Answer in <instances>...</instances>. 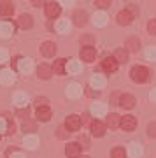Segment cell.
Listing matches in <instances>:
<instances>
[{
    "label": "cell",
    "mask_w": 156,
    "mask_h": 158,
    "mask_svg": "<svg viewBox=\"0 0 156 158\" xmlns=\"http://www.w3.org/2000/svg\"><path fill=\"white\" fill-rule=\"evenodd\" d=\"M130 76H132V79L135 83H146L149 79V70L146 67H142V65H137V67H133L130 70Z\"/></svg>",
    "instance_id": "1"
},
{
    "label": "cell",
    "mask_w": 156,
    "mask_h": 158,
    "mask_svg": "<svg viewBox=\"0 0 156 158\" xmlns=\"http://www.w3.org/2000/svg\"><path fill=\"white\" fill-rule=\"evenodd\" d=\"M81 125H83L81 116H76V114H70L67 118V121H65V127H67L68 132H77V130L81 128Z\"/></svg>",
    "instance_id": "2"
},
{
    "label": "cell",
    "mask_w": 156,
    "mask_h": 158,
    "mask_svg": "<svg viewBox=\"0 0 156 158\" xmlns=\"http://www.w3.org/2000/svg\"><path fill=\"white\" fill-rule=\"evenodd\" d=\"M117 65H119V62H117L114 56H107V58H104V62H102V70H105L107 74L116 72Z\"/></svg>",
    "instance_id": "3"
},
{
    "label": "cell",
    "mask_w": 156,
    "mask_h": 158,
    "mask_svg": "<svg viewBox=\"0 0 156 158\" xmlns=\"http://www.w3.org/2000/svg\"><path fill=\"white\" fill-rule=\"evenodd\" d=\"M44 7H46V16H47V18L55 19V18L60 16V12H61L60 4H56V2H47Z\"/></svg>",
    "instance_id": "4"
},
{
    "label": "cell",
    "mask_w": 156,
    "mask_h": 158,
    "mask_svg": "<svg viewBox=\"0 0 156 158\" xmlns=\"http://www.w3.org/2000/svg\"><path fill=\"white\" fill-rule=\"evenodd\" d=\"M12 102H14L16 107H28L30 97H28L27 93H23V91H18V93H14V97H12Z\"/></svg>",
    "instance_id": "5"
},
{
    "label": "cell",
    "mask_w": 156,
    "mask_h": 158,
    "mask_svg": "<svg viewBox=\"0 0 156 158\" xmlns=\"http://www.w3.org/2000/svg\"><path fill=\"white\" fill-rule=\"evenodd\" d=\"M96 56V51L93 46H83V49H81V58H83V62H93Z\"/></svg>",
    "instance_id": "6"
},
{
    "label": "cell",
    "mask_w": 156,
    "mask_h": 158,
    "mask_svg": "<svg viewBox=\"0 0 156 158\" xmlns=\"http://www.w3.org/2000/svg\"><path fill=\"white\" fill-rule=\"evenodd\" d=\"M135 14L130 9H125V11H121L119 14H117V23L119 25H130V23L133 21Z\"/></svg>",
    "instance_id": "7"
},
{
    "label": "cell",
    "mask_w": 156,
    "mask_h": 158,
    "mask_svg": "<svg viewBox=\"0 0 156 158\" xmlns=\"http://www.w3.org/2000/svg\"><path fill=\"white\" fill-rule=\"evenodd\" d=\"M40 53H42L46 58L55 56V55H56V44H55V42H49V40H46L44 44L40 46Z\"/></svg>",
    "instance_id": "8"
},
{
    "label": "cell",
    "mask_w": 156,
    "mask_h": 158,
    "mask_svg": "<svg viewBox=\"0 0 156 158\" xmlns=\"http://www.w3.org/2000/svg\"><path fill=\"white\" fill-rule=\"evenodd\" d=\"M65 155L68 158H79V155H81V144L79 142H70L65 148Z\"/></svg>",
    "instance_id": "9"
},
{
    "label": "cell",
    "mask_w": 156,
    "mask_h": 158,
    "mask_svg": "<svg viewBox=\"0 0 156 158\" xmlns=\"http://www.w3.org/2000/svg\"><path fill=\"white\" fill-rule=\"evenodd\" d=\"M89 128H91V134H93L95 137H102L104 134H105V125L102 123V121H98V119L91 121Z\"/></svg>",
    "instance_id": "10"
},
{
    "label": "cell",
    "mask_w": 156,
    "mask_h": 158,
    "mask_svg": "<svg viewBox=\"0 0 156 158\" xmlns=\"http://www.w3.org/2000/svg\"><path fill=\"white\" fill-rule=\"evenodd\" d=\"M123 130H126V132H132V130H135V127H137V119L133 118V116H125V118H121V125H119Z\"/></svg>",
    "instance_id": "11"
},
{
    "label": "cell",
    "mask_w": 156,
    "mask_h": 158,
    "mask_svg": "<svg viewBox=\"0 0 156 158\" xmlns=\"http://www.w3.org/2000/svg\"><path fill=\"white\" fill-rule=\"evenodd\" d=\"M12 12H14V6H12V2L9 0H2L0 2V16H12Z\"/></svg>",
    "instance_id": "12"
},
{
    "label": "cell",
    "mask_w": 156,
    "mask_h": 158,
    "mask_svg": "<svg viewBox=\"0 0 156 158\" xmlns=\"http://www.w3.org/2000/svg\"><path fill=\"white\" fill-rule=\"evenodd\" d=\"M14 81H16V76H14L12 70H2V72H0V83H2L4 86L12 85Z\"/></svg>",
    "instance_id": "13"
},
{
    "label": "cell",
    "mask_w": 156,
    "mask_h": 158,
    "mask_svg": "<svg viewBox=\"0 0 156 158\" xmlns=\"http://www.w3.org/2000/svg\"><path fill=\"white\" fill-rule=\"evenodd\" d=\"M83 95V88L77 85V83H72V85L67 86V97L68 98H79Z\"/></svg>",
    "instance_id": "14"
},
{
    "label": "cell",
    "mask_w": 156,
    "mask_h": 158,
    "mask_svg": "<svg viewBox=\"0 0 156 158\" xmlns=\"http://www.w3.org/2000/svg\"><path fill=\"white\" fill-rule=\"evenodd\" d=\"M91 114L95 116V118H102V116H105L107 114V106L105 104H102V102H96L91 106Z\"/></svg>",
    "instance_id": "15"
},
{
    "label": "cell",
    "mask_w": 156,
    "mask_h": 158,
    "mask_svg": "<svg viewBox=\"0 0 156 158\" xmlns=\"http://www.w3.org/2000/svg\"><path fill=\"white\" fill-rule=\"evenodd\" d=\"M35 114H37V118H39L40 121H49L51 119V109L47 107V106H39L37 111H35Z\"/></svg>",
    "instance_id": "16"
},
{
    "label": "cell",
    "mask_w": 156,
    "mask_h": 158,
    "mask_svg": "<svg viewBox=\"0 0 156 158\" xmlns=\"http://www.w3.org/2000/svg\"><path fill=\"white\" fill-rule=\"evenodd\" d=\"M55 28H56V32H58V34L65 35V34H68V32H70L72 25H70V21H68V19H60V21L55 25Z\"/></svg>",
    "instance_id": "17"
},
{
    "label": "cell",
    "mask_w": 156,
    "mask_h": 158,
    "mask_svg": "<svg viewBox=\"0 0 156 158\" xmlns=\"http://www.w3.org/2000/svg\"><path fill=\"white\" fill-rule=\"evenodd\" d=\"M32 25H34V19H32V16L30 14H21L19 16V19H18V27L23 30L27 28H32Z\"/></svg>",
    "instance_id": "18"
},
{
    "label": "cell",
    "mask_w": 156,
    "mask_h": 158,
    "mask_svg": "<svg viewBox=\"0 0 156 158\" xmlns=\"http://www.w3.org/2000/svg\"><path fill=\"white\" fill-rule=\"evenodd\" d=\"M119 106L121 107H125V109H133V106H135V97L133 95H121V98H119Z\"/></svg>",
    "instance_id": "19"
},
{
    "label": "cell",
    "mask_w": 156,
    "mask_h": 158,
    "mask_svg": "<svg viewBox=\"0 0 156 158\" xmlns=\"http://www.w3.org/2000/svg\"><path fill=\"white\" fill-rule=\"evenodd\" d=\"M93 25L95 27H105L107 25V14L104 11H98L93 14Z\"/></svg>",
    "instance_id": "20"
},
{
    "label": "cell",
    "mask_w": 156,
    "mask_h": 158,
    "mask_svg": "<svg viewBox=\"0 0 156 158\" xmlns=\"http://www.w3.org/2000/svg\"><path fill=\"white\" fill-rule=\"evenodd\" d=\"M18 69H19L21 72H25V74L32 72V69H34V62H32L30 58H21L19 63H18Z\"/></svg>",
    "instance_id": "21"
},
{
    "label": "cell",
    "mask_w": 156,
    "mask_h": 158,
    "mask_svg": "<svg viewBox=\"0 0 156 158\" xmlns=\"http://www.w3.org/2000/svg\"><path fill=\"white\" fill-rule=\"evenodd\" d=\"M14 34V25L12 23H0V37H11Z\"/></svg>",
    "instance_id": "22"
},
{
    "label": "cell",
    "mask_w": 156,
    "mask_h": 158,
    "mask_svg": "<svg viewBox=\"0 0 156 158\" xmlns=\"http://www.w3.org/2000/svg\"><path fill=\"white\" fill-rule=\"evenodd\" d=\"M74 23L77 25V27H83V25H86V21H88V14L84 11H76L74 12V16H72Z\"/></svg>",
    "instance_id": "23"
},
{
    "label": "cell",
    "mask_w": 156,
    "mask_h": 158,
    "mask_svg": "<svg viewBox=\"0 0 156 158\" xmlns=\"http://www.w3.org/2000/svg\"><path fill=\"white\" fill-rule=\"evenodd\" d=\"M23 144H25V148H28V149H35L37 144H39V139H37L34 134H28V135H25V139H23Z\"/></svg>",
    "instance_id": "24"
},
{
    "label": "cell",
    "mask_w": 156,
    "mask_h": 158,
    "mask_svg": "<svg viewBox=\"0 0 156 158\" xmlns=\"http://www.w3.org/2000/svg\"><path fill=\"white\" fill-rule=\"evenodd\" d=\"M67 72L70 74H79L81 70H83V63L77 62V60H70V62H67Z\"/></svg>",
    "instance_id": "25"
},
{
    "label": "cell",
    "mask_w": 156,
    "mask_h": 158,
    "mask_svg": "<svg viewBox=\"0 0 156 158\" xmlns=\"http://www.w3.org/2000/svg\"><path fill=\"white\" fill-rule=\"evenodd\" d=\"M91 88H95V90H102L104 86H105V79L102 77V76H98V74H95V76H91Z\"/></svg>",
    "instance_id": "26"
},
{
    "label": "cell",
    "mask_w": 156,
    "mask_h": 158,
    "mask_svg": "<svg viewBox=\"0 0 156 158\" xmlns=\"http://www.w3.org/2000/svg\"><path fill=\"white\" fill-rule=\"evenodd\" d=\"M51 74H53V69H51L49 65H44V63H42V65L37 69V76H39L40 79H49Z\"/></svg>",
    "instance_id": "27"
},
{
    "label": "cell",
    "mask_w": 156,
    "mask_h": 158,
    "mask_svg": "<svg viewBox=\"0 0 156 158\" xmlns=\"http://www.w3.org/2000/svg\"><path fill=\"white\" fill-rule=\"evenodd\" d=\"M105 125L109 128H117V127L121 125V118H119L117 114H109L107 119H105Z\"/></svg>",
    "instance_id": "28"
},
{
    "label": "cell",
    "mask_w": 156,
    "mask_h": 158,
    "mask_svg": "<svg viewBox=\"0 0 156 158\" xmlns=\"http://www.w3.org/2000/svg\"><path fill=\"white\" fill-rule=\"evenodd\" d=\"M128 153H130V156L139 158V156H142V153H144V149H142V146H140L139 142H132V144H130Z\"/></svg>",
    "instance_id": "29"
},
{
    "label": "cell",
    "mask_w": 156,
    "mask_h": 158,
    "mask_svg": "<svg viewBox=\"0 0 156 158\" xmlns=\"http://www.w3.org/2000/svg\"><path fill=\"white\" fill-rule=\"evenodd\" d=\"M140 46V40L137 39V37H130L126 42H125V49L126 51H137Z\"/></svg>",
    "instance_id": "30"
},
{
    "label": "cell",
    "mask_w": 156,
    "mask_h": 158,
    "mask_svg": "<svg viewBox=\"0 0 156 158\" xmlns=\"http://www.w3.org/2000/svg\"><path fill=\"white\" fill-rule=\"evenodd\" d=\"M67 60H63V58H60V60H56L55 65H53V70H55L56 74H65L67 72Z\"/></svg>",
    "instance_id": "31"
},
{
    "label": "cell",
    "mask_w": 156,
    "mask_h": 158,
    "mask_svg": "<svg viewBox=\"0 0 156 158\" xmlns=\"http://www.w3.org/2000/svg\"><path fill=\"white\" fill-rule=\"evenodd\" d=\"M23 130H25V132H28V134H32V132H35V130H37V125H35L30 118H25V119H23Z\"/></svg>",
    "instance_id": "32"
},
{
    "label": "cell",
    "mask_w": 156,
    "mask_h": 158,
    "mask_svg": "<svg viewBox=\"0 0 156 158\" xmlns=\"http://www.w3.org/2000/svg\"><path fill=\"white\" fill-rule=\"evenodd\" d=\"M114 58H116L119 63H126L128 62V51L126 49H117L116 55H114Z\"/></svg>",
    "instance_id": "33"
},
{
    "label": "cell",
    "mask_w": 156,
    "mask_h": 158,
    "mask_svg": "<svg viewBox=\"0 0 156 158\" xmlns=\"http://www.w3.org/2000/svg\"><path fill=\"white\" fill-rule=\"evenodd\" d=\"M111 156L112 158H126V151H125V148H114Z\"/></svg>",
    "instance_id": "34"
},
{
    "label": "cell",
    "mask_w": 156,
    "mask_h": 158,
    "mask_svg": "<svg viewBox=\"0 0 156 158\" xmlns=\"http://www.w3.org/2000/svg\"><path fill=\"white\" fill-rule=\"evenodd\" d=\"M146 58L151 62H156V48H147L146 49Z\"/></svg>",
    "instance_id": "35"
},
{
    "label": "cell",
    "mask_w": 156,
    "mask_h": 158,
    "mask_svg": "<svg viewBox=\"0 0 156 158\" xmlns=\"http://www.w3.org/2000/svg\"><path fill=\"white\" fill-rule=\"evenodd\" d=\"M111 2L112 0H95V6L100 7V9H105V7L111 6Z\"/></svg>",
    "instance_id": "36"
},
{
    "label": "cell",
    "mask_w": 156,
    "mask_h": 158,
    "mask_svg": "<svg viewBox=\"0 0 156 158\" xmlns=\"http://www.w3.org/2000/svg\"><path fill=\"white\" fill-rule=\"evenodd\" d=\"M79 144H81V148H83V149H89V141H88V137L81 135V137H79Z\"/></svg>",
    "instance_id": "37"
},
{
    "label": "cell",
    "mask_w": 156,
    "mask_h": 158,
    "mask_svg": "<svg viewBox=\"0 0 156 158\" xmlns=\"http://www.w3.org/2000/svg\"><path fill=\"white\" fill-rule=\"evenodd\" d=\"M147 134H149L151 137H156V121L147 125Z\"/></svg>",
    "instance_id": "38"
},
{
    "label": "cell",
    "mask_w": 156,
    "mask_h": 158,
    "mask_svg": "<svg viewBox=\"0 0 156 158\" xmlns=\"http://www.w3.org/2000/svg\"><path fill=\"white\" fill-rule=\"evenodd\" d=\"M147 30H149V34L156 35V19H151V21L147 23Z\"/></svg>",
    "instance_id": "39"
},
{
    "label": "cell",
    "mask_w": 156,
    "mask_h": 158,
    "mask_svg": "<svg viewBox=\"0 0 156 158\" xmlns=\"http://www.w3.org/2000/svg\"><path fill=\"white\" fill-rule=\"evenodd\" d=\"M7 58H9V53H7L6 49H2V48H0V63L7 62Z\"/></svg>",
    "instance_id": "40"
},
{
    "label": "cell",
    "mask_w": 156,
    "mask_h": 158,
    "mask_svg": "<svg viewBox=\"0 0 156 158\" xmlns=\"http://www.w3.org/2000/svg\"><path fill=\"white\" fill-rule=\"evenodd\" d=\"M14 130H16L14 121H12V119H7V134H14Z\"/></svg>",
    "instance_id": "41"
},
{
    "label": "cell",
    "mask_w": 156,
    "mask_h": 158,
    "mask_svg": "<svg viewBox=\"0 0 156 158\" xmlns=\"http://www.w3.org/2000/svg\"><path fill=\"white\" fill-rule=\"evenodd\" d=\"M2 132H7V121L0 118V134H2Z\"/></svg>",
    "instance_id": "42"
},
{
    "label": "cell",
    "mask_w": 156,
    "mask_h": 158,
    "mask_svg": "<svg viewBox=\"0 0 156 158\" xmlns=\"http://www.w3.org/2000/svg\"><path fill=\"white\" fill-rule=\"evenodd\" d=\"M58 137H60V139H65V137H67V130L63 128V127L58 128Z\"/></svg>",
    "instance_id": "43"
},
{
    "label": "cell",
    "mask_w": 156,
    "mask_h": 158,
    "mask_svg": "<svg viewBox=\"0 0 156 158\" xmlns=\"http://www.w3.org/2000/svg\"><path fill=\"white\" fill-rule=\"evenodd\" d=\"M32 6H34V7H40V6H46V0H32Z\"/></svg>",
    "instance_id": "44"
},
{
    "label": "cell",
    "mask_w": 156,
    "mask_h": 158,
    "mask_svg": "<svg viewBox=\"0 0 156 158\" xmlns=\"http://www.w3.org/2000/svg\"><path fill=\"white\" fill-rule=\"evenodd\" d=\"M81 42H88V44H91V42H93V37H89V35H84V37H81Z\"/></svg>",
    "instance_id": "45"
},
{
    "label": "cell",
    "mask_w": 156,
    "mask_h": 158,
    "mask_svg": "<svg viewBox=\"0 0 156 158\" xmlns=\"http://www.w3.org/2000/svg\"><path fill=\"white\" fill-rule=\"evenodd\" d=\"M35 104H37V107H39V106H46V104H47V98H37Z\"/></svg>",
    "instance_id": "46"
},
{
    "label": "cell",
    "mask_w": 156,
    "mask_h": 158,
    "mask_svg": "<svg viewBox=\"0 0 156 158\" xmlns=\"http://www.w3.org/2000/svg\"><path fill=\"white\" fill-rule=\"evenodd\" d=\"M61 6H74L76 4V0H60Z\"/></svg>",
    "instance_id": "47"
},
{
    "label": "cell",
    "mask_w": 156,
    "mask_h": 158,
    "mask_svg": "<svg viewBox=\"0 0 156 158\" xmlns=\"http://www.w3.org/2000/svg\"><path fill=\"white\" fill-rule=\"evenodd\" d=\"M81 121H83V125H91V121H89V116H88V114H84L83 118H81Z\"/></svg>",
    "instance_id": "48"
},
{
    "label": "cell",
    "mask_w": 156,
    "mask_h": 158,
    "mask_svg": "<svg viewBox=\"0 0 156 158\" xmlns=\"http://www.w3.org/2000/svg\"><path fill=\"white\" fill-rule=\"evenodd\" d=\"M149 97H151V100H154V102H156V90L151 91V95H149Z\"/></svg>",
    "instance_id": "49"
},
{
    "label": "cell",
    "mask_w": 156,
    "mask_h": 158,
    "mask_svg": "<svg viewBox=\"0 0 156 158\" xmlns=\"http://www.w3.org/2000/svg\"><path fill=\"white\" fill-rule=\"evenodd\" d=\"M12 158H25V156H23L21 153H16V155H14V156H12Z\"/></svg>",
    "instance_id": "50"
},
{
    "label": "cell",
    "mask_w": 156,
    "mask_h": 158,
    "mask_svg": "<svg viewBox=\"0 0 156 158\" xmlns=\"http://www.w3.org/2000/svg\"><path fill=\"white\" fill-rule=\"evenodd\" d=\"M83 158H89V156H83Z\"/></svg>",
    "instance_id": "51"
}]
</instances>
